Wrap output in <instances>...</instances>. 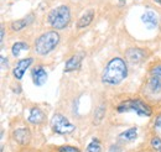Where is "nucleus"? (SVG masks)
Instances as JSON below:
<instances>
[{"label":"nucleus","mask_w":161,"mask_h":152,"mask_svg":"<svg viewBox=\"0 0 161 152\" xmlns=\"http://www.w3.org/2000/svg\"><path fill=\"white\" fill-rule=\"evenodd\" d=\"M118 113H128V111H135L139 116H151L153 115V108L141 99H128L121 101L117 106Z\"/></svg>","instance_id":"obj_4"},{"label":"nucleus","mask_w":161,"mask_h":152,"mask_svg":"<svg viewBox=\"0 0 161 152\" xmlns=\"http://www.w3.org/2000/svg\"><path fill=\"white\" fill-rule=\"evenodd\" d=\"M86 151H87V152H102L101 142H99L98 140L93 138V140H92V141L88 144V146H87Z\"/></svg>","instance_id":"obj_19"},{"label":"nucleus","mask_w":161,"mask_h":152,"mask_svg":"<svg viewBox=\"0 0 161 152\" xmlns=\"http://www.w3.org/2000/svg\"><path fill=\"white\" fill-rule=\"evenodd\" d=\"M19 152H37V151H35V150H31V149H22V150H20Z\"/></svg>","instance_id":"obj_26"},{"label":"nucleus","mask_w":161,"mask_h":152,"mask_svg":"<svg viewBox=\"0 0 161 152\" xmlns=\"http://www.w3.org/2000/svg\"><path fill=\"white\" fill-rule=\"evenodd\" d=\"M57 152H80V150L78 147H75V146H69V145H63L56 149Z\"/></svg>","instance_id":"obj_21"},{"label":"nucleus","mask_w":161,"mask_h":152,"mask_svg":"<svg viewBox=\"0 0 161 152\" xmlns=\"http://www.w3.org/2000/svg\"><path fill=\"white\" fill-rule=\"evenodd\" d=\"M51 129L55 133L58 135H68L76 130V125L72 124L64 115L56 113L51 119Z\"/></svg>","instance_id":"obj_5"},{"label":"nucleus","mask_w":161,"mask_h":152,"mask_svg":"<svg viewBox=\"0 0 161 152\" xmlns=\"http://www.w3.org/2000/svg\"><path fill=\"white\" fill-rule=\"evenodd\" d=\"M154 126H155L156 129H160V128H161V113L155 116V120H154Z\"/></svg>","instance_id":"obj_23"},{"label":"nucleus","mask_w":161,"mask_h":152,"mask_svg":"<svg viewBox=\"0 0 161 152\" xmlns=\"http://www.w3.org/2000/svg\"><path fill=\"white\" fill-rule=\"evenodd\" d=\"M34 20H35V16H34L32 14H30V15H27L26 18H22V19H19V20H16V21H13L11 25H10V27H11L13 31L18 32V31L24 30L25 27H27L30 24H32Z\"/></svg>","instance_id":"obj_13"},{"label":"nucleus","mask_w":161,"mask_h":152,"mask_svg":"<svg viewBox=\"0 0 161 152\" xmlns=\"http://www.w3.org/2000/svg\"><path fill=\"white\" fill-rule=\"evenodd\" d=\"M46 120V115L39 106H34L30 109V113L27 116V122L31 125H41Z\"/></svg>","instance_id":"obj_11"},{"label":"nucleus","mask_w":161,"mask_h":152,"mask_svg":"<svg viewBox=\"0 0 161 152\" xmlns=\"http://www.w3.org/2000/svg\"><path fill=\"white\" fill-rule=\"evenodd\" d=\"M136 137H138V129H136V128L126 129L125 131H123V133L119 135V138L126 141V142H131V141L136 140Z\"/></svg>","instance_id":"obj_17"},{"label":"nucleus","mask_w":161,"mask_h":152,"mask_svg":"<svg viewBox=\"0 0 161 152\" xmlns=\"http://www.w3.org/2000/svg\"><path fill=\"white\" fill-rule=\"evenodd\" d=\"M150 76L158 77L161 79V63H156L150 68Z\"/></svg>","instance_id":"obj_22"},{"label":"nucleus","mask_w":161,"mask_h":152,"mask_svg":"<svg viewBox=\"0 0 161 152\" xmlns=\"http://www.w3.org/2000/svg\"><path fill=\"white\" fill-rule=\"evenodd\" d=\"M154 1H155L158 5H160V6H161V0H154Z\"/></svg>","instance_id":"obj_27"},{"label":"nucleus","mask_w":161,"mask_h":152,"mask_svg":"<svg viewBox=\"0 0 161 152\" xmlns=\"http://www.w3.org/2000/svg\"><path fill=\"white\" fill-rule=\"evenodd\" d=\"M128 77L126 62L120 57H114L105 64L102 72V83L105 85H119Z\"/></svg>","instance_id":"obj_1"},{"label":"nucleus","mask_w":161,"mask_h":152,"mask_svg":"<svg viewBox=\"0 0 161 152\" xmlns=\"http://www.w3.org/2000/svg\"><path fill=\"white\" fill-rule=\"evenodd\" d=\"M30 50V46L27 42H24V41H16L14 42V45L11 46V55L14 57H18L22 51H29Z\"/></svg>","instance_id":"obj_16"},{"label":"nucleus","mask_w":161,"mask_h":152,"mask_svg":"<svg viewBox=\"0 0 161 152\" xmlns=\"http://www.w3.org/2000/svg\"><path fill=\"white\" fill-rule=\"evenodd\" d=\"M141 21L146 25V27L149 29H155L158 26V16L154 11H145L141 15Z\"/></svg>","instance_id":"obj_15"},{"label":"nucleus","mask_w":161,"mask_h":152,"mask_svg":"<svg viewBox=\"0 0 161 152\" xmlns=\"http://www.w3.org/2000/svg\"><path fill=\"white\" fill-rule=\"evenodd\" d=\"M8 66V58H5L4 56H1V66H3V68H4V66Z\"/></svg>","instance_id":"obj_25"},{"label":"nucleus","mask_w":161,"mask_h":152,"mask_svg":"<svg viewBox=\"0 0 161 152\" xmlns=\"http://www.w3.org/2000/svg\"><path fill=\"white\" fill-rule=\"evenodd\" d=\"M94 10L93 9H89V10H87L82 16L80 18V20L77 21V29H86V27H88L91 24H92V21L94 19Z\"/></svg>","instance_id":"obj_14"},{"label":"nucleus","mask_w":161,"mask_h":152,"mask_svg":"<svg viewBox=\"0 0 161 152\" xmlns=\"http://www.w3.org/2000/svg\"><path fill=\"white\" fill-rule=\"evenodd\" d=\"M31 77H32L34 84L37 87H41L47 80V72L42 66H37L31 71Z\"/></svg>","instance_id":"obj_12"},{"label":"nucleus","mask_w":161,"mask_h":152,"mask_svg":"<svg viewBox=\"0 0 161 152\" xmlns=\"http://www.w3.org/2000/svg\"><path fill=\"white\" fill-rule=\"evenodd\" d=\"M104 115H105V106L104 105H99L97 109H96V111H94V119H93V124L96 125H98L99 122H101L102 120H103V117H104Z\"/></svg>","instance_id":"obj_18"},{"label":"nucleus","mask_w":161,"mask_h":152,"mask_svg":"<svg viewBox=\"0 0 161 152\" xmlns=\"http://www.w3.org/2000/svg\"><path fill=\"white\" fill-rule=\"evenodd\" d=\"M32 63H34V58L32 57L22 58L20 61H18L16 64H15V67H14V69H13V76H14V78L18 79V80L22 79L24 74L26 73V71L29 69V67Z\"/></svg>","instance_id":"obj_9"},{"label":"nucleus","mask_w":161,"mask_h":152,"mask_svg":"<svg viewBox=\"0 0 161 152\" xmlns=\"http://www.w3.org/2000/svg\"><path fill=\"white\" fill-rule=\"evenodd\" d=\"M147 57V51L139 47H131L125 51V58L131 64H138Z\"/></svg>","instance_id":"obj_7"},{"label":"nucleus","mask_w":161,"mask_h":152,"mask_svg":"<svg viewBox=\"0 0 161 152\" xmlns=\"http://www.w3.org/2000/svg\"><path fill=\"white\" fill-rule=\"evenodd\" d=\"M150 145H151V147H153L156 152H161V138L160 137L154 136V137L150 140Z\"/></svg>","instance_id":"obj_20"},{"label":"nucleus","mask_w":161,"mask_h":152,"mask_svg":"<svg viewBox=\"0 0 161 152\" xmlns=\"http://www.w3.org/2000/svg\"><path fill=\"white\" fill-rule=\"evenodd\" d=\"M71 9L68 5H58L47 14V22L53 30H63L71 22Z\"/></svg>","instance_id":"obj_3"},{"label":"nucleus","mask_w":161,"mask_h":152,"mask_svg":"<svg viewBox=\"0 0 161 152\" xmlns=\"http://www.w3.org/2000/svg\"><path fill=\"white\" fill-rule=\"evenodd\" d=\"M60 34L56 30H48L41 34L39 37L35 40L34 50L37 56H47L50 52H52L57 45L60 43Z\"/></svg>","instance_id":"obj_2"},{"label":"nucleus","mask_w":161,"mask_h":152,"mask_svg":"<svg viewBox=\"0 0 161 152\" xmlns=\"http://www.w3.org/2000/svg\"><path fill=\"white\" fill-rule=\"evenodd\" d=\"M4 37H5V27L4 25H1V35H0V42H4Z\"/></svg>","instance_id":"obj_24"},{"label":"nucleus","mask_w":161,"mask_h":152,"mask_svg":"<svg viewBox=\"0 0 161 152\" xmlns=\"http://www.w3.org/2000/svg\"><path fill=\"white\" fill-rule=\"evenodd\" d=\"M84 58V53L83 52H80V53H76L73 55L72 57H69L66 63H64V68H63V72L64 73H69V72H73L76 69H78L80 67V63Z\"/></svg>","instance_id":"obj_10"},{"label":"nucleus","mask_w":161,"mask_h":152,"mask_svg":"<svg viewBox=\"0 0 161 152\" xmlns=\"http://www.w3.org/2000/svg\"><path fill=\"white\" fill-rule=\"evenodd\" d=\"M144 95L153 100H158L161 98V79L158 77L150 76L145 83Z\"/></svg>","instance_id":"obj_6"},{"label":"nucleus","mask_w":161,"mask_h":152,"mask_svg":"<svg viewBox=\"0 0 161 152\" xmlns=\"http://www.w3.org/2000/svg\"><path fill=\"white\" fill-rule=\"evenodd\" d=\"M13 138H14V141L18 145H20V146H27L30 144V141H31V131L26 126L16 128L13 131Z\"/></svg>","instance_id":"obj_8"}]
</instances>
